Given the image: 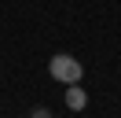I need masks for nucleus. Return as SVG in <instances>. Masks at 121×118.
Returning a JSON list of instances; mask_svg holds the SVG:
<instances>
[{
    "label": "nucleus",
    "instance_id": "nucleus-1",
    "mask_svg": "<svg viewBox=\"0 0 121 118\" xmlns=\"http://www.w3.org/2000/svg\"><path fill=\"white\" fill-rule=\"evenodd\" d=\"M48 74H52L55 81H62V85H77V81L84 78V66H81V59H73V55H66V52H59V55L48 59Z\"/></svg>",
    "mask_w": 121,
    "mask_h": 118
},
{
    "label": "nucleus",
    "instance_id": "nucleus-2",
    "mask_svg": "<svg viewBox=\"0 0 121 118\" xmlns=\"http://www.w3.org/2000/svg\"><path fill=\"white\" fill-rule=\"evenodd\" d=\"M66 107H70V111H84V107H88V92L81 88V81L66 88Z\"/></svg>",
    "mask_w": 121,
    "mask_h": 118
},
{
    "label": "nucleus",
    "instance_id": "nucleus-3",
    "mask_svg": "<svg viewBox=\"0 0 121 118\" xmlns=\"http://www.w3.org/2000/svg\"><path fill=\"white\" fill-rule=\"evenodd\" d=\"M30 118H55V114H52V111H48V107H37V111H33Z\"/></svg>",
    "mask_w": 121,
    "mask_h": 118
}]
</instances>
